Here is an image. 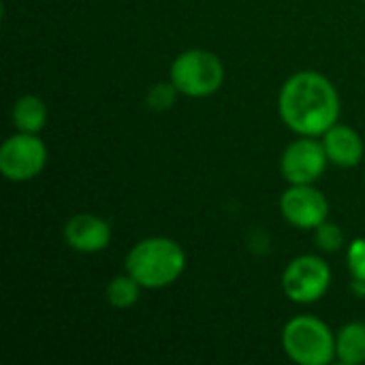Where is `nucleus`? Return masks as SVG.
Here are the masks:
<instances>
[{"instance_id": "f257e3e1", "label": "nucleus", "mask_w": 365, "mask_h": 365, "mask_svg": "<svg viewBox=\"0 0 365 365\" xmlns=\"http://www.w3.org/2000/svg\"><path fill=\"white\" fill-rule=\"evenodd\" d=\"M282 122L302 137H323L340 118L336 86L317 71L291 75L278 96Z\"/></svg>"}, {"instance_id": "f03ea898", "label": "nucleus", "mask_w": 365, "mask_h": 365, "mask_svg": "<svg viewBox=\"0 0 365 365\" xmlns=\"http://www.w3.org/2000/svg\"><path fill=\"white\" fill-rule=\"evenodd\" d=\"M186 267V252L169 237H148L126 255V272L143 289H165L173 284Z\"/></svg>"}, {"instance_id": "7ed1b4c3", "label": "nucleus", "mask_w": 365, "mask_h": 365, "mask_svg": "<svg viewBox=\"0 0 365 365\" xmlns=\"http://www.w3.org/2000/svg\"><path fill=\"white\" fill-rule=\"evenodd\" d=\"M282 349L295 364L327 365L336 359V336L325 321L302 314L284 325Z\"/></svg>"}, {"instance_id": "20e7f679", "label": "nucleus", "mask_w": 365, "mask_h": 365, "mask_svg": "<svg viewBox=\"0 0 365 365\" xmlns=\"http://www.w3.org/2000/svg\"><path fill=\"white\" fill-rule=\"evenodd\" d=\"M225 81L222 60L207 49L182 51L171 64V83L190 98H205L220 90Z\"/></svg>"}, {"instance_id": "39448f33", "label": "nucleus", "mask_w": 365, "mask_h": 365, "mask_svg": "<svg viewBox=\"0 0 365 365\" xmlns=\"http://www.w3.org/2000/svg\"><path fill=\"white\" fill-rule=\"evenodd\" d=\"M331 269L314 255H302L293 259L282 274V289L295 304H314L329 291Z\"/></svg>"}, {"instance_id": "423d86ee", "label": "nucleus", "mask_w": 365, "mask_h": 365, "mask_svg": "<svg viewBox=\"0 0 365 365\" xmlns=\"http://www.w3.org/2000/svg\"><path fill=\"white\" fill-rule=\"evenodd\" d=\"M47 163V148L36 133H15L0 148V173L9 182L36 178Z\"/></svg>"}, {"instance_id": "0eeeda50", "label": "nucleus", "mask_w": 365, "mask_h": 365, "mask_svg": "<svg viewBox=\"0 0 365 365\" xmlns=\"http://www.w3.org/2000/svg\"><path fill=\"white\" fill-rule=\"evenodd\" d=\"M327 163L329 158L323 141H317V137H302L284 150L280 169L289 184H314L323 175Z\"/></svg>"}, {"instance_id": "6e6552de", "label": "nucleus", "mask_w": 365, "mask_h": 365, "mask_svg": "<svg viewBox=\"0 0 365 365\" xmlns=\"http://www.w3.org/2000/svg\"><path fill=\"white\" fill-rule=\"evenodd\" d=\"M280 212L297 229H317L327 220L329 203L325 195L312 184H291L282 192Z\"/></svg>"}, {"instance_id": "1a4fd4ad", "label": "nucleus", "mask_w": 365, "mask_h": 365, "mask_svg": "<svg viewBox=\"0 0 365 365\" xmlns=\"http://www.w3.org/2000/svg\"><path fill=\"white\" fill-rule=\"evenodd\" d=\"M64 242L83 255L101 252L111 242V227L96 214H75L64 227Z\"/></svg>"}, {"instance_id": "9d476101", "label": "nucleus", "mask_w": 365, "mask_h": 365, "mask_svg": "<svg viewBox=\"0 0 365 365\" xmlns=\"http://www.w3.org/2000/svg\"><path fill=\"white\" fill-rule=\"evenodd\" d=\"M323 145L329 163L342 169L357 167L364 158V139L355 128L346 124H334L323 135Z\"/></svg>"}, {"instance_id": "9b49d317", "label": "nucleus", "mask_w": 365, "mask_h": 365, "mask_svg": "<svg viewBox=\"0 0 365 365\" xmlns=\"http://www.w3.org/2000/svg\"><path fill=\"white\" fill-rule=\"evenodd\" d=\"M13 124L21 133H41L43 126L47 124V105L32 94H26L15 101L13 111H11Z\"/></svg>"}, {"instance_id": "f8f14e48", "label": "nucleus", "mask_w": 365, "mask_h": 365, "mask_svg": "<svg viewBox=\"0 0 365 365\" xmlns=\"http://www.w3.org/2000/svg\"><path fill=\"white\" fill-rule=\"evenodd\" d=\"M336 359L344 365L365 364V323H349L336 336Z\"/></svg>"}, {"instance_id": "ddd939ff", "label": "nucleus", "mask_w": 365, "mask_h": 365, "mask_svg": "<svg viewBox=\"0 0 365 365\" xmlns=\"http://www.w3.org/2000/svg\"><path fill=\"white\" fill-rule=\"evenodd\" d=\"M141 284L126 272V276H115L111 278V282L107 284V302L113 308H130L133 304H137L139 295H141Z\"/></svg>"}, {"instance_id": "4468645a", "label": "nucleus", "mask_w": 365, "mask_h": 365, "mask_svg": "<svg viewBox=\"0 0 365 365\" xmlns=\"http://www.w3.org/2000/svg\"><path fill=\"white\" fill-rule=\"evenodd\" d=\"M314 231H317V235H314L317 246H319L321 250H325V252H336V250L342 246V242H344V235H342L340 227L334 225V222H327V220H325V222L319 225Z\"/></svg>"}, {"instance_id": "2eb2a0df", "label": "nucleus", "mask_w": 365, "mask_h": 365, "mask_svg": "<svg viewBox=\"0 0 365 365\" xmlns=\"http://www.w3.org/2000/svg\"><path fill=\"white\" fill-rule=\"evenodd\" d=\"M346 263H349V269H351L353 278L365 282V240L364 237L355 240V242L349 246V250H346Z\"/></svg>"}, {"instance_id": "dca6fc26", "label": "nucleus", "mask_w": 365, "mask_h": 365, "mask_svg": "<svg viewBox=\"0 0 365 365\" xmlns=\"http://www.w3.org/2000/svg\"><path fill=\"white\" fill-rule=\"evenodd\" d=\"M175 92H178V90H175L173 83H169V86L160 83V86L152 88V92H150V103H152V107H154V109H165L169 103H173V94H175Z\"/></svg>"}]
</instances>
